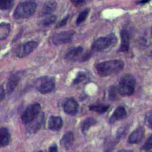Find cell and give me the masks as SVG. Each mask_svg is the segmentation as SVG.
Masks as SVG:
<instances>
[{"mask_svg":"<svg viewBox=\"0 0 152 152\" xmlns=\"http://www.w3.org/2000/svg\"><path fill=\"white\" fill-rule=\"evenodd\" d=\"M124 66V63L121 60H110L97 64L96 69L101 77H107L118 74Z\"/></svg>","mask_w":152,"mask_h":152,"instance_id":"obj_1","label":"cell"},{"mask_svg":"<svg viewBox=\"0 0 152 152\" xmlns=\"http://www.w3.org/2000/svg\"><path fill=\"white\" fill-rule=\"evenodd\" d=\"M117 42V38L113 33L101 37L96 40L91 45L93 52H102L113 47Z\"/></svg>","mask_w":152,"mask_h":152,"instance_id":"obj_2","label":"cell"},{"mask_svg":"<svg viewBox=\"0 0 152 152\" xmlns=\"http://www.w3.org/2000/svg\"><path fill=\"white\" fill-rule=\"evenodd\" d=\"M36 4L29 1L20 3L14 12V17L16 19H23L30 17L36 10Z\"/></svg>","mask_w":152,"mask_h":152,"instance_id":"obj_3","label":"cell"},{"mask_svg":"<svg viewBox=\"0 0 152 152\" xmlns=\"http://www.w3.org/2000/svg\"><path fill=\"white\" fill-rule=\"evenodd\" d=\"M135 86L136 80L135 77L131 74H127L122 77L118 89L120 95L127 96L133 94Z\"/></svg>","mask_w":152,"mask_h":152,"instance_id":"obj_4","label":"cell"},{"mask_svg":"<svg viewBox=\"0 0 152 152\" xmlns=\"http://www.w3.org/2000/svg\"><path fill=\"white\" fill-rule=\"evenodd\" d=\"M40 110V105L39 103H34L26 108L23 112L21 119L24 124H28L33 121L39 113Z\"/></svg>","mask_w":152,"mask_h":152,"instance_id":"obj_5","label":"cell"},{"mask_svg":"<svg viewBox=\"0 0 152 152\" xmlns=\"http://www.w3.org/2000/svg\"><path fill=\"white\" fill-rule=\"evenodd\" d=\"M37 89L42 94H47L53 90L55 87V80L47 77L39 79L36 83Z\"/></svg>","mask_w":152,"mask_h":152,"instance_id":"obj_6","label":"cell"},{"mask_svg":"<svg viewBox=\"0 0 152 152\" xmlns=\"http://www.w3.org/2000/svg\"><path fill=\"white\" fill-rule=\"evenodd\" d=\"M74 33L75 32L72 30L56 33L52 37V42L56 45L69 43L72 40Z\"/></svg>","mask_w":152,"mask_h":152,"instance_id":"obj_7","label":"cell"},{"mask_svg":"<svg viewBox=\"0 0 152 152\" xmlns=\"http://www.w3.org/2000/svg\"><path fill=\"white\" fill-rule=\"evenodd\" d=\"M37 46V43L34 41L27 42L18 48L15 51V55L19 58H23L30 53Z\"/></svg>","mask_w":152,"mask_h":152,"instance_id":"obj_8","label":"cell"},{"mask_svg":"<svg viewBox=\"0 0 152 152\" xmlns=\"http://www.w3.org/2000/svg\"><path fill=\"white\" fill-rule=\"evenodd\" d=\"M63 109L65 113L70 115H75L78 112V104L74 98H68L64 103Z\"/></svg>","mask_w":152,"mask_h":152,"instance_id":"obj_9","label":"cell"},{"mask_svg":"<svg viewBox=\"0 0 152 152\" xmlns=\"http://www.w3.org/2000/svg\"><path fill=\"white\" fill-rule=\"evenodd\" d=\"M144 135V129L139 127L135 129L129 136L128 141L131 144H137L141 141Z\"/></svg>","mask_w":152,"mask_h":152,"instance_id":"obj_10","label":"cell"},{"mask_svg":"<svg viewBox=\"0 0 152 152\" xmlns=\"http://www.w3.org/2000/svg\"><path fill=\"white\" fill-rule=\"evenodd\" d=\"M121 43L120 46V50L122 52H127L129 48V34L128 31L122 30L121 31Z\"/></svg>","mask_w":152,"mask_h":152,"instance_id":"obj_11","label":"cell"},{"mask_svg":"<svg viewBox=\"0 0 152 152\" xmlns=\"http://www.w3.org/2000/svg\"><path fill=\"white\" fill-rule=\"evenodd\" d=\"M56 2L53 0H49L46 2L40 11V15H46L53 13L56 8Z\"/></svg>","mask_w":152,"mask_h":152,"instance_id":"obj_12","label":"cell"},{"mask_svg":"<svg viewBox=\"0 0 152 152\" xmlns=\"http://www.w3.org/2000/svg\"><path fill=\"white\" fill-rule=\"evenodd\" d=\"M43 119H44L43 113H39L38 115L36 116V118L28 124L29 125L28 127V131L31 132H34L37 131L40 128L41 125L42 124Z\"/></svg>","mask_w":152,"mask_h":152,"instance_id":"obj_13","label":"cell"},{"mask_svg":"<svg viewBox=\"0 0 152 152\" xmlns=\"http://www.w3.org/2000/svg\"><path fill=\"white\" fill-rule=\"evenodd\" d=\"M62 126V120L61 117L51 116L48 122V128L52 131H58Z\"/></svg>","mask_w":152,"mask_h":152,"instance_id":"obj_14","label":"cell"},{"mask_svg":"<svg viewBox=\"0 0 152 152\" xmlns=\"http://www.w3.org/2000/svg\"><path fill=\"white\" fill-rule=\"evenodd\" d=\"M83 49L81 46L71 48L65 55V58L69 61H75L82 53Z\"/></svg>","mask_w":152,"mask_h":152,"instance_id":"obj_15","label":"cell"},{"mask_svg":"<svg viewBox=\"0 0 152 152\" xmlns=\"http://www.w3.org/2000/svg\"><path fill=\"white\" fill-rule=\"evenodd\" d=\"M10 140V134L7 128L2 127L0 128V147L7 145Z\"/></svg>","mask_w":152,"mask_h":152,"instance_id":"obj_16","label":"cell"},{"mask_svg":"<svg viewBox=\"0 0 152 152\" xmlns=\"http://www.w3.org/2000/svg\"><path fill=\"white\" fill-rule=\"evenodd\" d=\"M126 115V111L125 108L122 106H119L116 108L114 110L113 115L110 118V121L112 122L118 121L124 119Z\"/></svg>","mask_w":152,"mask_h":152,"instance_id":"obj_17","label":"cell"},{"mask_svg":"<svg viewBox=\"0 0 152 152\" xmlns=\"http://www.w3.org/2000/svg\"><path fill=\"white\" fill-rule=\"evenodd\" d=\"M73 141H74L73 134L71 132H68L63 135L61 140V144L65 148L68 149L72 146L73 144Z\"/></svg>","mask_w":152,"mask_h":152,"instance_id":"obj_18","label":"cell"},{"mask_svg":"<svg viewBox=\"0 0 152 152\" xmlns=\"http://www.w3.org/2000/svg\"><path fill=\"white\" fill-rule=\"evenodd\" d=\"M20 80V77L17 74H15L10 77L7 84V90L8 93L12 92L17 86Z\"/></svg>","mask_w":152,"mask_h":152,"instance_id":"obj_19","label":"cell"},{"mask_svg":"<svg viewBox=\"0 0 152 152\" xmlns=\"http://www.w3.org/2000/svg\"><path fill=\"white\" fill-rule=\"evenodd\" d=\"M11 26L9 23H0V40L5 39L10 34Z\"/></svg>","mask_w":152,"mask_h":152,"instance_id":"obj_20","label":"cell"},{"mask_svg":"<svg viewBox=\"0 0 152 152\" xmlns=\"http://www.w3.org/2000/svg\"><path fill=\"white\" fill-rule=\"evenodd\" d=\"M97 121L93 118H87L83 122L81 125V130L83 132L87 131L91 126L94 125Z\"/></svg>","mask_w":152,"mask_h":152,"instance_id":"obj_21","label":"cell"},{"mask_svg":"<svg viewBox=\"0 0 152 152\" xmlns=\"http://www.w3.org/2000/svg\"><path fill=\"white\" fill-rule=\"evenodd\" d=\"M109 107L108 105H104V104H94L90 106V110L95 111L99 113H103L106 112Z\"/></svg>","mask_w":152,"mask_h":152,"instance_id":"obj_22","label":"cell"},{"mask_svg":"<svg viewBox=\"0 0 152 152\" xmlns=\"http://www.w3.org/2000/svg\"><path fill=\"white\" fill-rule=\"evenodd\" d=\"M14 2V0H0V10H7L11 8Z\"/></svg>","mask_w":152,"mask_h":152,"instance_id":"obj_23","label":"cell"},{"mask_svg":"<svg viewBox=\"0 0 152 152\" xmlns=\"http://www.w3.org/2000/svg\"><path fill=\"white\" fill-rule=\"evenodd\" d=\"M89 11H90V10L88 9V8L83 10V11H81L79 14V15H78V17L77 18V20H76L77 24H80L81 23L84 22L86 20V19L87 18V16L88 15Z\"/></svg>","mask_w":152,"mask_h":152,"instance_id":"obj_24","label":"cell"},{"mask_svg":"<svg viewBox=\"0 0 152 152\" xmlns=\"http://www.w3.org/2000/svg\"><path fill=\"white\" fill-rule=\"evenodd\" d=\"M119 94V93L118 88H116L115 86L110 87L109 91V97L111 100H116L118 98Z\"/></svg>","mask_w":152,"mask_h":152,"instance_id":"obj_25","label":"cell"},{"mask_svg":"<svg viewBox=\"0 0 152 152\" xmlns=\"http://www.w3.org/2000/svg\"><path fill=\"white\" fill-rule=\"evenodd\" d=\"M144 121L146 125L152 129V110H150L146 113Z\"/></svg>","mask_w":152,"mask_h":152,"instance_id":"obj_26","label":"cell"},{"mask_svg":"<svg viewBox=\"0 0 152 152\" xmlns=\"http://www.w3.org/2000/svg\"><path fill=\"white\" fill-rule=\"evenodd\" d=\"M56 16L55 15H50L48 16L47 18H46L43 21V25L44 26H49L53 24L55 20H56Z\"/></svg>","mask_w":152,"mask_h":152,"instance_id":"obj_27","label":"cell"},{"mask_svg":"<svg viewBox=\"0 0 152 152\" xmlns=\"http://www.w3.org/2000/svg\"><path fill=\"white\" fill-rule=\"evenodd\" d=\"M152 148V135H151L148 139L146 140L144 144V145L142 146L141 149L144 150H148Z\"/></svg>","mask_w":152,"mask_h":152,"instance_id":"obj_28","label":"cell"},{"mask_svg":"<svg viewBox=\"0 0 152 152\" xmlns=\"http://www.w3.org/2000/svg\"><path fill=\"white\" fill-rule=\"evenodd\" d=\"M87 77L86 75L83 73V72H79L78 75L77 76L76 78L74 80V84H79L81 82H82L83 81L85 80L86 79Z\"/></svg>","mask_w":152,"mask_h":152,"instance_id":"obj_29","label":"cell"},{"mask_svg":"<svg viewBox=\"0 0 152 152\" xmlns=\"http://www.w3.org/2000/svg\"><path fill=\"white\" fill-rule=\"evenodd\" d=\"M68 18H69V16H68V15H67L66 17H65L64 18H63V19L58 24V25L56 26V27H62V26H64V25H65V24H66V23H67V21H68Z\"/></svg>","mask_w":152,"mask_h":152,"instance_id":"obj_30","label":"cell"},{"mask_svg":"<svg viewBox=\"0 0 152 152\" xmlns=\"http://www.w3.org/2000/svg\"><path fill=\"white\" fill-rule=\"evenodd\" d=\"M72 4L75 5H80L83 4L85 1V0H70Z\"/></svg>","mask_w":152,"mask_h":152,"instance_id":"obj_31","label":"cell"},{"mask_svg":"<svg viewBox=\"0 0 152 152\" xmlns=\"http://www.w3.org/2000/svg\"><path fill=\"white\" fill-rule=\"evenodd\" d=\"M49 151H52V152H56L58 151L57 147L56 145H52L49 147Z\"/></svg>","mask_w":152,"mask_h":152,"instance_id":"obj_32","label":"cell"},{"mask_svg":"<svg viewBox=\"0 0 152 152\" xmlns=\"http://www.w3.org/2000/svg\"><path fill=\"white\" fill-rule=\"evenodd\" d=\"M5 96V93L4 91V89L1 88L0 89V100H1Z\"/></svg>","mask_w":152,"mask_h":152,"instance_id":"obj_33","label":"cell"},{"mask_svg":"<svg viewBox=\"0 0 152 152\" xmlns=\"http://www.w3.org/2000/svg\"><path fill=\"white\" fill-rule=\"evenodd\" d=\"M150 0H142L140 2L141 3V4H145V3H147L148 2H149Z\"/></svg>","mask_w":152,"mask_h":152,"instance_id":"obj_34","label":"cell"},{"mask_svg":"<svg viewBox=\"0 0 152 152\" xmlns=\"http://www.w3.org/2000/svg\"><path fill=\"white\" fill-rule=\"evenodd\" d=\"M151 34H152V27H151Z\"/></svg>","mask_w":152,"mask_h":152,"instance_id":"obj_35","label":"cell"}]
</instances>
